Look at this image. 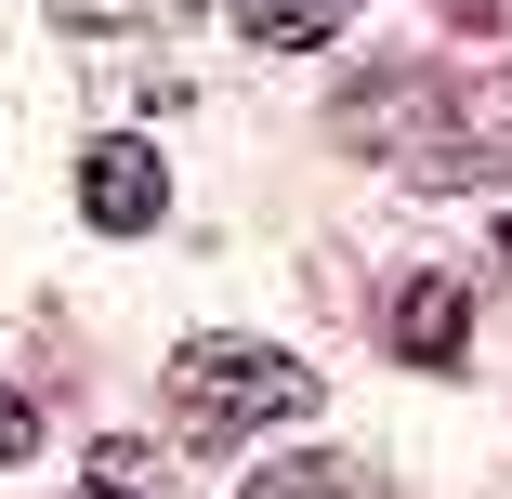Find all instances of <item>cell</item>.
Here are the masks:
<instances>
[{"mask_svg":"<svg viewBox=\"0 0 512 499\" xmlns=\"http://www.w3.org/2000/svg\"><path fill=\"white\" fill-rule=\"evenodd\" d=\"M27 447H40V394H27V381H0V460H27Z\"/></svg>","mask_w":512,"mask_h":499,"instance_id":"8992f818","label":"cell"},{"mask_svg":"<svg viewBox=\"0 0 512 499\" xmlns=\"http://www.w3.org/2000/svg\"><path fill=\"white\" fill-rule=\"evenodd\" d=\"M79 211L106 224V237H145V224L171 211V171H158V145H92V158H79Z\"/></svg>","mask_w":512,"mask_h":499,"instance_id":"7a4b0ae2","label":"cell"},{"mask_svg":"<svg viewBox=\"0 0 512 499\" xmlns=\"http://www.w3.org/2000/svg\"><path fill=\"white\" fill-rule=\"evenodd\" d=\"M237 499H355V473H342V460H276V473H250Z\"/></svg>","mask_w":512,"mask_h":499,"instance_id":"5b68a950","label":"cell"},{"mask_svg":"<svg viewBox=\"0 0 512 499\" xmlns=\"http://www.w3.org/2000/svg\"><path fill=\"white\" fill-rule=\"evenodd\" d=\"M92 499H106V486H92Z\"/></svg>","mask_w":512,"mask_h":499,"instance_id":"9c48e42d","label":"cell"},{"mask_svg":"<svg viewBox=\"0 0 512 499\" xmlns=\"http://www.w3.org/2000/svg\"><path fill=\"white\" fill-rule=\"evenodd\" d=\"M460 342H473V289H460V276H421V289L394 303V355H407V368H447Z\"/></svg>","mask_w":512,"mask_h":499,"instance_id":"3957f363","label":"cell"},{"mask_svg":"<svg viewBox=\"0 0 512 499\" xmlns=\"http://www.w3.org/2000/svg\"><path fill=\"white\" fill-rule=\"evenodd\" d=\"M66 14L92 27V14H145V27H184V0H66Z\"/></svg>","mask_w":512,"mask_h":499,"instance_id":"52a82bcc","label":"cell"},{"mask_svg":"<svg viewBox=\"0 0 512 499\" xmlns=\"http://www.w3.org/2000/svg\"><path fill=\"white\" fill-rule=\"evenodd\" d=\"M237 27H250V40H289V53H302V40H329V27H342V0H237Z\"/></svg>","mask_w":512,"mask_h":499,"instance_id":"277c9868","label":"cell"},{"mask_svg":"<svg viewBox=\"0 0 512 499\" xmlns=\"http://www.w3.org/2000/svg\"><path fill=\"white\" fill-rule=\"evenodd\" d=\"M499 263H512V224H499Z\"/></svg>","mask_w":512,"mask_h":499,"instance_id":"ba28073f","label":"cell"},{"mask_svg":"<svg viewBox=\"0 0 512 499\" xmlns=\"http://www.w3.org/2000/svg\"><path fill=\"white\" fill-rule=\"evenodd\" d=\"M316 408V368L276 355V342H184L171 355V421L197 447H224V434H263V421H302Z\"/></svg>","mask_w":512,"mask_h":499,"instance_id":"6da1fadb","label":"cell"}]
</instances>
